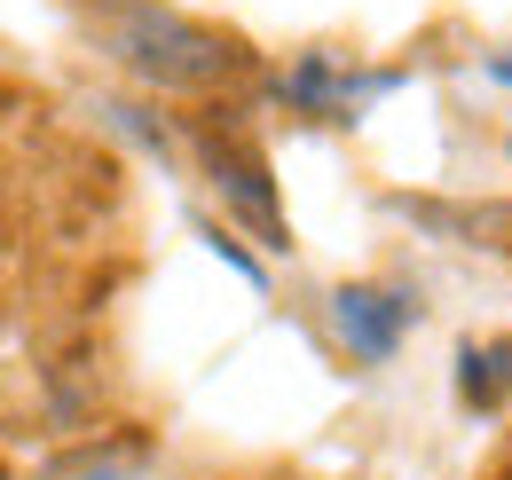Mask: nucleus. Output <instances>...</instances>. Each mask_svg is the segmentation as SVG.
<instances>
[{
	"label": "nucleus",
	"mask_w": 512,
	"mask_h": 480,
	"mask_svg": "<svg viewBox=\"0 0 512 480\" xmlns=\"http://www.w3.org/2000/svg\"><path fill=\"white\" fill-rule=\"evenodd\" d=\"M505 378H512V355H505V347H489V355H473V347H465V394H473V402H497V394H505Z\"/></svg>",
	"instance_id": "20e7f679"
},
{
	"label": "nucleus",
	"mask_w": 512,
	"mask_h": 480,
	"mask_svg": "<svg viewBox=\"0 0 512 480\" xmlns=\"http://www.w3.org/2000/svg\"><path fill=\"white\" fill-rule=\"evenodd\" d=\"M402 323H410V300H394V292H363V284L339 292V331L355 339V355H371V362L394 355Z\"/></svg>",
	"instance_id": "7ed1b4c3"
},
{
	"label": "nucleus",
	"mask_w": 512,
	"mask_h": 480,
	"mask_svg": "<svg viewBox=\"0 0 512 480\" xmlns=\"http://www.w3.org/2000/svg\"><path fill=\"white\" fill-rule=\"evenodd\" d=\"M205 166H213V189L253 221L260 244H292L284 237V213H276V181H268V166H260L245 142H205Z\"/></svg>",
	"instance_id": "f03ea898"
},
{
	"label": "nucleus",
	"mask_w": 512,
	"mask_h": 480,
	"mask_svg": "<svg viewBox=\"0 0 512 480\" xmlns=\"http://www.w3.org/2000/svg\"><path fill=\"white\" fill-rule=\"evenodd\" d=\"M205 237H213V252H221V260H229V268H237L245 284H268V276H260V260H253V252H245L237 237H221V229H205Z\"/></svg>",
	"instance_id": "39448f33"
},
{
	"label": "nucleus",
	"mask_w": 512,
	"mask_h": 480,
	"mask_svg": "<svg viewBox=\"0 0 512 480\" xmlns=\"http://www.w3.org/2000/svg\"><path fill=\"white\" fill-rule=\"evenodd\" d=\"M87 32L103 40V56H119L127 71H142L150 87H213V79H237L245 48L205 32L190 16H166L150 0H95L87 8Z\"/></svg>",
	"instance_id": "f257e3e1"
}]
</instances>
